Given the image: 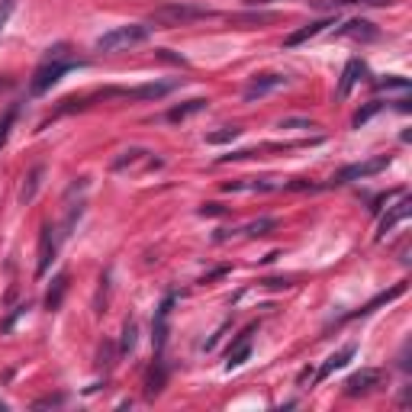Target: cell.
Returning a JSON list of instances; mask_svg holds the SVG:
<instances>
[{
	"label": "cell",
	"instance_id": "obj_1",
	"mask_svg": "<svg viewBox=\"0 0 412 412\" xmlns=\"http://www.w3.org/2000/svg\"><path fill=\"white\" fill-rule=\"evenodd\" d=\"M155 33V26H145V23H126V26H116L97 39V49L100 52H126L132 45H142L148 43Z\"/></svg>",
	"mask_w": 412,
	"mask_h": 412
},
{
	"label": "cell",
	"instance_id": "obj_2",
	"mask_svg": "<svg viewBox=\"0 0 412 412\" xmlns=\"http://www.w3.org/2000/svg\"><path fill=\"white\" fill-rule=\"evenodd\" d=\"M49 52H52V55L43 61V65H39V71L33 75V84H29V91H33V93H45L52 84H59L61 75L75 71V68H84V61H65V59H61V52H65L61 45H59V49H49Z\"/></svg>",
	"mask_w": 412,
	"mask_h": 412
},
{
	"label": "cell",
	"instance_id": "obj_3",
	"mask_svg": "<svg viewBox=\"0 0 412 412\" xmlns=\"http://www.w3.org/2000/svg\"><path fill=\"white\" fill-rule=\"evenodd\" d=\"M213 17V10L206 7H197V3H165L152 13V23L155 29H171V26H187V23H197V20H206Z\"/></svg>",
	"mask_w": 412,
	"mask_h": 412
},
{
	"label": "cell",
	"instance_id": "obj_4",
	"mask_svg": "<svg viewBox=\"0 0 412 412\" xmlns=\"http://www.w3.org/2000/svg\"><path fill=\"white\" fill-rule=\"evenodd\" d=\"M390 165L387 155H380V158H370V161H358V165H348L342 168L335 177H332V187H342V184H351V181H364V177H374Z\"/></svg>",
	"mask_w": 412,
	"mask_h": 412
},
{
	"label": "cell",
	"instance_id": "obj_5",
	"mask_svg": "<svg viewBox=\"0 0 412 412\" xmlns=\"http://www.w3.org/2000/svg\"><path fill=\"white\" fill-rule=\"evenodd\" d=\"M409 216H412V197L403 194L396 206H390V210L380 216V226H377V236H374V238H377V242H383V236H390V232H393L399 222H406Z\"/></svg>",
	"mask_w": 412,
	"mask_h": 412
},
{
	"label": "cell",
	"instance_id": "obj_6",
	"mask_svg": "<svg viewBox=\"0 0 412 412\" xmlns=\"http://www.w3.org/2000/svg\"><path fill=\"white\" fill-rule=\"evenodd\" d=\"M59 242H61V232L55 236L52 226H43V236H39V264H36V277H45L52 268V261L59 254Z\"/></svg>",
	"mask_w": 412,
	"mask_h": 412
},
{
	"label": "cell",
	"instance_id": "obj_7",
	"mask_svg": "<svg viewBox=\"0 0 412 412\" xmlns=\"http://www.w3.org/2000/svg\"><path fill=\"white\" fill-rule=\"evenodd\" d=\"M380 370H374V367H364V370H358V374H351V377L345 380V396H367V393H374V390L380 387Z\"/></svg>",
	"mask_w": 412,
	"mask_h": 412
},
{
	"label": "cell",
	"instance_id": "obj_8",
	"mask_svg": "<svg viewBox=\"0 0 412 412\" xmlns=\"http://www.w3.org/2000/svg\"><path fill=\"white\" fill-rule=\"evenodd\" d=\"M181 81H152V84H142V87H132V91H119L116 97H132V100H161L168 97Z\"/></svg>",
	"mask_w": 412,
	"mask_h": 412
},
{
	"label": "cell",
	"instance_id": "obj_9",
	"mask_svg": "<svg viewBox=\"0 0 412 412\" xmlns=\"http://www.w3.org/2000/svg\"><path fill=\"white\" fill-rule=\"evenodd\" d=\"M287 84V75H261L254 77L252 84L245 87V100H261V97H268L270 91H280V87Z\"/></svg>",
	"mask_w": 412,
	"mask_h": 412
},
{
	"label": "cell",
	"instance_id": "obj_10",
	"mask_svg": "<svg viewBox=\"0 0 412 412\" xmlns=\"http://www.w3.org/2000/svg\"><path fill=\"white\" fill-rule=\"evenodd\" d=\"M171 306H174V296H168L165 303L158 306V312H155V326H152V332H155V351H165V342H168V316H171Z\"/></svg>",
	"mask_w": 412,
	"mask_h": 412
},
{
	"label": "cell",
	"instance_id": "obj_11",
	"mask_svg": "<svg viewBox=\"0 0 412 412\" xmlns=\"http://www.w3.org/2000/svg\"><path fill=\"white\" fill-rule=\"evenodd\" d=\"M326 26H332V20H316V23H306V26H300V29H296V33H290L284 39V49H296V45H303V43H310L312 36H319L322 29H326Z\"/></svg>",
	"mask_w": 412,
	"mask_h": 412
},
{
	"label": "cell",
	"instance_id": "obj_12",
	"mask_svg": "<svg viewBox=\"0 0 412 412\" xmlns=\"http://www.w3.org/2000/svg\"><path fill=\"white\" fill-rule=\"evenodd\" d=\"M364 71H367V65H364L361 59H351L345 65V71H342V81H338V97H342V100H345L348 93H351V87L364 77Z\"/></svg>",
	"mask_w": 412,
	"mask_h": 412
},
{
	"label": "cell",
	"instance_id": "obj_13",
	"mask_svg": "<svg viewBox=\"0 0 412 412\" xmlns=\"http://www.w3.org/2000/svg\"><path fill=\"white\" fill-rule=\"evenodd\" d=\"M338 36H348V39H377V26L370 23V20H348L345 26H342V29H338Z\"/></svg>",
	"mask_w": 412,
	"mask_h": 412
},
{
	"label": "cell",
	"instance_id": "obj_14",
	"mask_svg": "<svg viewBox=\"0 0 412 412\" xmlns=\"http://www.w3.org/2000/svg\"><path fill=\"white\" fill-rule=\"evenodd\" d=\"M43 177H45V165H36V168L29 171V174H26L23 190H20V203H23V206H29V203L36 200L39 187H43Z\"/></svg>",
	"mask_w": 412,
	"mask_h": 412
},
{
	"label": "cell",
	"instance_id": "obj_15",
	"mask_svg": "<svg viewBox=\"0 0 412 412\" xmlns=\"http://www.w3.org/2000/svg\"><path fill=\"white\" fill-rule=\"evenodd\" d=\"M354 351H358V348H354V345H345V348H342V351H335V354H332V358H328V361L319 367V374H316V380H326V377H332L335 370H342V367H345V364L354 358Z\"/></svg>",
	"mask_w": 412,
	"mask_h": 412
},
{
	"label": "cell",
	"instance_id": "obj_16",
	"mask_svg": "<svg viewBox=\"0 0 412 412\" xmlns=\"http://www.w3.org/2000/svg\"><path fill=\"white\" fill-rule=\"evenodd\" d=\"M280 184H274V181H254V177H245V181H229V184H222V190L226 194H238V190H261V194H268V190H277Z\"/></svg>",
	"mask_w": 412,
	"mask_h": 412
},
{
	"label": "cell",
	"instance_id": "obj_17",
	"mask_svg": "<svg viewBox=\"0 0 412 412\" xmlns=\"http://www.w3.org/2000/svg\"><path fill=\"white\" fill-rule=\"evenodd\" d=\"M68 284H71V277H68L65 270L52 280V290H49V296H45V310L49 312H55L61 306V300H65V293H68Z\"/></svg>",
	"mask_w": 412,
	"mask_h": 412
},
{
	"label": "cell",
	"instance_id": "obj_18",
	"mask_svg": "<svg viewBox=\"0 0 412 412\" xmlns=\"http://www.w3.org/2000/svg\"><path fill=\"white\" fill-rule=\"evenodd\" d=\"M206 103H210V100H203V97H194V100L181 103V107H171V109H168V119H171V123H181V119L194 116V113H203V109H206Z\"/></svg>",
	"mask_w": 412,
	"mask_h": 412
},
{
	"label": "cell",
	"instance_id": "obj_19",
	"mask_svg": "<svg viewBox=\"0 0 412 412\" xmlns=\"http://www.w3.org/2000/svg\"><path fill=\"white\" fill-rule=\"evenodd\" d=\"M403 293H406V284H396L393 290H387V293H377V296H374V300H370V303H364L361 310L354 312V316H367V312H374V310H377V306H387V303H393L396 296H403Z\"/></svg>",
	"mask_w": 412,
	"mask_h": 412
},
{
	"label": "cell",
	"instance_id": "obj_20",
	"mask_svg": "<svg viewBox=\"0 0 412 412\" xmlns=\"http://www.w3.org/2000/svg\"><path fill=\"white\" fill-rule=\"evenodd\" d=\"M165 364H161V358L155 361V367L148 370V380H145V396H158L161 390H165Z\"/></svg>",
	"mask_w": 412,
	"mask_h": 412
},
{
	"label": "cell",
	"instance_id": "obj_21",
	"mask_svg": "<svg viewBox=\"0 0 412 412\" xmlns=\"http://www.w3.org/2000/svg\"><path fill=\"white\" fill-rule=\"evenodd\" d=\"M380 109H383V100H370L367 107H361V109H358V113H354L351 126H354V129H361L364 123H367V119H374V116H377Z\"/></svg>",
	"mask_w": 412,
	"mask_h": 412
},
{
	"label": "cell",
	"instance_id": "obj_22",
	"mask_svg": "<svg viewBox=\"0 0 412 412\" xmlns=\"http://www.w3.org/2000/svg\"><path fill=\"white\" fill-rule=\"evenodd\" d=\"M135 335H139V326L132 319L123 326V342H119V354H132L135 351Z\"/></svg>",
	"mask_w": 412,
	"mask_h": 412
},
{
	"label": "cell",
	"instance_id": "obj_23",
	"mask_svg": "<svg viewBox=\"0 0 412 412\" xmlns=\"http://www.w3.org/2000/svg\"><path fill=\"white\" fill-rule=\"evenodd\" d=\"M274 226H277V222H274L270 216H261V219H254V222H248V226H245L242 232H245V236H252V238H254V236H268V232H270Z\"/></svg>",
	"mask_w": 412,
	"mask_h": 412
},
{
	"label": "cell",
	"instance_id": "obj_24",
	"mask_svg": "<svg viewBox=\"0 0 412 412\" xmlns=\"http://www.w3.org/2000/svg\"><path fill=\"white\" fill-rule=\"evenodd\" d=\"M238 135H242V129H238V126H226V129H219V132L206 135V142H210V145H226V142H236Z\"/></svg>",
	"mask_w": 412,
	"mask_h": 412
},
{
	"label": "cell",
	"instance_id": "obj_25",
	"mask_svg": "<svg viewBox=\"0 0 412 412\" xmlns=\"http://www.w3.org/2000/svg\"><path fill=\"white\" fill-rule=\"evenodd\" d=\"M274 20V13H238V17H232V23L236 26H261V23H270Z\"/></svg>",
	"mask_w": 412,
	"mask_h": 412
},
{
	"label": "cell",
	"instance_id": "obj_26",
	"mask_svg": "<svg viewBox=\"0 0 412 412\" xmlns=\"http://www.w3.org/2000/svg\"><path fill=\"white\" fill-rule=\"evenodd\" d=\"M142 155H145L142 148H129V152H123L116 161H113V171H123V168H126V165H135V161L142 158Z\"/></svg>",
	"mask_w": 412,
	"mask_h": 412
},
{
	"label": "cell",
	"instance_id": "obj_27",
	"mask_svg": "<svg viewBox=\"0 0 412 412\" xmlns=\"http://www.w3.org/2000/svg\"><path fill=\"white\" fill-rule=\"evenodd\" d=\"M377 87L380 91H409V81H406V77L390 75V77H383V81H377Z\"/></svg>",
	"mask_w": 412,
	"mask_h": 412
},
{
	"label": "cell",
	"instance_id": "obj_28",
	"mask_svg": "<svg viewBox=\"0 0 412 412\" xmlns=\"http://www.w3.org/2000/svg\"><path fill=\"white\" fill-rule=\"evenodd\" d=\"M13 119H17V107H10L3 116H0V145L7 142V135H10V129H13Z\"/></svg>",
	"mask_w": 412,
	"mask_h": 412
},
{
	"label": "cell",
	"instance_id": "obj_29",
	"mask_svg": "<svg viewBox=\"0 0 412 412\" xmlns=\"http://www.w3.org/2000/svg\"><path fill=\"white\" fill-rule=\"evenodd\" d=\"M348 3H367V7H383L390 0H328L326 7H348Z\"/></svg>",
	"mask_w": 412,
	"mask_h": 412
},
{
	"label": "cell",
	"instance_id": "obj_30",
	"mask_svg": "<svg viewBox=\"0 0 412 412\" xmlns=\"http://www.w3.org/2000/svg\"><path fill=\"white\" fill-rule=\"evenodd\" d=\"M13 7H17V0H0V33H3V26H7Z\"/></svg>",
	"mask_w": 412,
	"mask_h": 412
},
{
	"label": "cell",
	"instance_id": "obj_31",
	"mask_svg": "<svg viewBox=\"0 0 412 412\" xmlns=\"http://www.w3.org/2000/svg\"><path fill=\"white\" fill-rule=\"evenodd\" d=\"M280 129H316V123H310V119H284Z\"/></svg>",
	"mask_w": 412,
	"mask_h": 412
},
{
	"label": "cell",
	"instance_id": "obj_32",
	"mask_svg": "<svg viewBox=\"0 0 412 412\" xmlns=\"http://www.w3.org/2000/svg\"><path fill=\"white\" fill-rule=\"evenodd\" d=\"M200 216H226V206H219V203H203Z\"/></svg>",
	"mask_w": 412,
	"mask_h": 412
},
{
	"label": "cell",
	"instance_id": "obj_33",
	"mask_svg": "<svg viewBox=\"0 0 412 412\" xmlns=\"http://www.w3.org/2000/svg\"><path fill=\"white\" fill-rule=\"evenodd\" d=\"M264 287H270V290H280V287H293V277H270V280H264Z\"/></svg>",
	"mask_w": 412,
	"mask_h": 412
},
{
	"label": "cell",
	"instance_id": "obj_34",
	"mask_svg": "<svg viewBox=\"0 0 412 412\" xmlns=\"http://www.w3.org/2000/svg\"><path fill=\"white\" fill-rule=\"evenodd\" d=\"M158 59H165V61H177V65H187V59H181V55H171V49H161V52H158Z\"/></svg>",
	"mask_w": 412,
	"mask_h": 412
},
{
	"label": "cell",
	"instance_id": "obj_35",
	"mask_svg": "<svg viewBox=\"0 0 412 412\" xmlns=\"http://www.w3.org/2000/svg\"><path fill=\"white\" fill-rule=\"evenodd\" d=\"M59 403H61V396H49V399H39L36 409H43V406H59Z\"/></svg>",
	"mask_w": 412,
	"mask_h": 412
},
{
	"label": "cell",
	"instance_id": "obj_36",
	"mask_svg": "<svg viewBox=\"0 0 412 412\" xmlns=\"http://www.w3.org/2000/svg\"><path fill=\"white\" fill-rule=\"evenodd\" d=\"M261 3H274V0H248V7H261Z\"/></svg>",
	"mask_w": 412,
	"mask_h": 412
},
{
	"label": "cell",
	"instance_id": "obj_37",
	"mask_svg": "<svg viewBox=\"0 0 412 412\" xmlns=\"http://www.w3.org/2000/svg\"><path fill=\"white\" fill-rule=\"evenodd\" d=\"M7 409H10V406H7V403H3V399H0V412H7Z\"/></svg>",
	"mask_w": 412,
	"mask_h": 412
}]
</instances>
